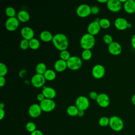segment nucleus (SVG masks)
<instances>
[{
    "label": "nucleus",
    "mask_w": 135,
    "mask_h": 135,
    "mask_svg": "<svg viewBox=\"0 0 135 135\" xmlns=\"http://www.w3.org/2000/svg\"><path fill=\"white\" fill-rule=\"evenodd\" d=\"M42 93L45 99H53L56 95V92L55 89L49 86H43Z\"/></svg>",
    "instance_id": "a211bd4d"
},
{
    "label": "nucleus",
    "mask_w": 135,
    "mask_h": 135,
    "mask_svg": "<svg viewBox=\"0 0 135 135\" xmlns=\"http://www.w3.org/2000/svg\"><path fill=\"white\" fill-rule=\"evenodd\" d=\"M91 14L93 15H97L100 12V9L97 6H93L91 7Z\"/></svg>",
    "instance_id": "c9c22d12"
},
{
    "label": "nucleus",
    "mask_w": 135,
    "mask_h": 135,
    "mask_svg": "<svg viewBox=\"0 0 135 135\" xmlns=\"http://www.w3.org/2000/svg\"><path fill=\"white\" fill-rule=\"evenodd\" d=\"M75 105L79 110L85 111L89 108L90 102L86 97L83 95L79 96L76 99Z\"/></svg>",
    "instance_id": "0eeeda50"
},
{
    "label": "nucleus",
    "mask_w": 135,
    "mask_h": 135,
    "mask_svg": "<svg viewBox=\"0 0 135 135\" xmlns=\"http://www.w3.org/2000/svg\"><path fill=\"white\" fill-rule=\"evenodd\" d=\"M6 83V79L4 76H0V86L3 87L5 85Z\"/></svg>",
    "instance_id": "4c0bfd02"
},
{
    "label": "nucleus",
    "mask_w": 135,
    "mask_h": 135,
    "mask_svg": "<svg viewBox=\"0 0 135 135\" xmlns=\"http://www.w3.org/2000/svg\"><path fill=\"white\" fill-rule=\"evenodd\" d=\"M21 35L23 39L28 41H30L34 38V32L33 30L28 26H25L21 29Z\"/></svg>",
    "instance_id": "f3484780"
},
{
    "label": "nucleus",
    "mask_w": 135,
    "mask_h": 135,
    "mask_svg": "<svg viewBox=\"0 0 135 135\" xmlns=\"http://www.w3.org/2000/svg\"><path fill=\"white\" fill-rule=\"evenodd\" d=\"M95 40L94 36L88 33L84 34L81 38L80 44L83 50H91L94 46Z\"/></svg>",
    "instance_id": "f03ea898"
},
{
    "label": "nucleus",
    "mask_w": 135,
    "mask_h": 135,
    "mask_svg": "<svg viewBox=\"0 0 135 135\" xmlns=\"http://www.w3.org/2000/svg\"><path fill=\"white\" fill-rule=\"evenodd\" d=\"M111 129L116 132L121 131L124 127V122L118 116L113 115L110 118L109 125Z\"/></svg>",
    "instance_id": "7ed1b4c3"
},
{
    "label": "nucleus",
    "mask_w": 135,
    "mask_h": 135,
    "mask_svg": "<svg viewBox=\"0 0 135 135\" xmlns=\"http://www.w3.org/2000/svg\"><path fill=\"white\" fill-rule=\"evenodd\" d=\"M78 108L76 107V105H70L66 109V112L71 117H75L78 115V113L79 112Z\"/></svg>",
    "instance_id": "393cba45"
},
{
    "label": "nucleus",
    "mask_w": 135,
    "mask_h": 135,
    "mask_svg": "<svg viewBox=\"0 0 135 135\" xmlns=\"http://www.w3.org/2000/svg\"><path fill=\"white\" fill-rule=\"evenodd\" d=\"M68 68L71 70H77L81 68L82 65V60L78 56H72L66 61Z\"/></svg>",
    "instance_id": "20e7f679"
},
{
    "label": "nucleus",
    "mask_w": 135,
    "mask_h": 135,
    "mask_svg": "<svg viewBox=\"0 0 135 135\" xmlns=\"http://www.w3.org/2000/svg\"><path fill=\"white\" fill-rule=\"evenodd\" d=\"M131 44L132 47L135 49V34H134L131 38Z\"/></svg>",
    "instance_id": "a19ab883"
},
{
    "label": "nucleus",
    "mask_w": 135,
    "mask_h": 135,
    "mask_svg": "<svg viewBox=\"0 0 135 135\" xmlns=\"http://www.w3.org/2000/svg\"><path fill=\"white\" fill-rule=\"evenodd\" d=\"M99 24L100 25L101 28L106 29V28H108L110 26L111 23L110 21L108 19L105 18H103L100 19L99 21Z\"/></svg>",
    "instance_id": "cd10ccee"
},
{
    "label": "nucleus",
    "mask_w": 135,
    "mask_h": 135,
    "mask_svg": "<svg viewBox=\"0 0 135 135\" xmlns=\"http://www.w3.org/2000/svg\"><path fill=\"white\" fill-rule=\"evenodd\" d=\"M123 9L128 14H133L135 13V1L127 0L123 4Z\"/></svg>",
    "instance_id": "6ab92c4d"
},
{
    "label": "nucleus",
    "mask_w": 135,
    "mask_h": 135,
    "mask_svg": "<svg viewBox=\"0 0 135 135\" xmlns=\"http://www.w3.org/2000/svg\"><path fill=\"white\" fill-rule=\"evenodd\" d=\"M68 68L66 61L59 59L55 62L54 64V68L55 70L59 72H62Z\"/></svg>",
    "instance_id": "aec40b11"
},
{
    "label": "nucleus",
    "mask_w": 135,
    "mask_h": 135,
    "mask_svg": "<svg viewBox=\"0 0 135 135\" xmlns=\"http://www.w3.org/2000/svg\"><path fill=\"white\" fill-rule=\"evenodd\" d=\"M42 111V110L40 104L37 103L31 104L28 110L29 115L33 118H36L38 117L41 115Z\"/></svg>",
    "instance_id": "ddd939ff"
},
{
    "label": "nucleus",
    "mask_w": 135,
    "mask_h": 135,
    "mask_svg": "<svg viewBox=\"0 0 135 135\" xmlns=\"http://www.w3.org/2000/svg\"><path fill=\"white\" fill-rule=\"evenodd\" d=\"M105 68L101 64L95 65L92 70V74L97 79H100L103 78L105 74Z\"/></svg>",
    "instance_id": "9b49d317"
},
{
    "label": "nucleus",
    "mask_w": 135,
    "mask_h": 135,
    "mask_svg": "<svg viewBox=\"0 0 135 135\" xmlns=\"http://www.w3.org/2000/svg\"><path fill=\"white\" fill-rule=\"evenodd\" d=\"M20 47L22 50H25L27 49L28 47H30L29 46V41L23 39L20 43Z\"/></svg>",
    "instance_id": "72a5a7b5"
},
{
    "label": "nucleus",
    "mask_w": 135,
    "mask_h": 135,
    "mask_svg": "<svg viewBox=\"0 0 135 135\" xmlns=\"http://www.w3.org/2000/svg\"><path fill=\"white\" fill-rule=\"evenodd\" d=\"M36 98H37V100L38 101H39L40 102H41L42 101H43L44 99H45V97H44V96L43 95V94L42 93L38 94L37 95Z\"/></svg>",
    "instance_id": "58836bf2"
},
{
    "label": "nucleus",
    "mask_w": 135,
    "mask_h": 135,
    "mask_svg": "<svg viewBox=\"0 0 135 135\" xmlns=\"http://www.w3.org/2000/svg\"><path fill=\"white\" fill-rule=\"evenodd\" d=\"M47 67L45 63L40 62L38 63L35 67V71L36 73L43 75L45 71L47 70Z\"/></svg>",
    "instance_id": "b1692460"
},
{
    "label": "nucleus",
    "mask_w": 135,
    "mask_h": 135,
    "mask_svg": "<svg viewBox=\"0 0 135 135\" xmlns=\"http://www.w3.org/2000/svg\"><path fill=\"white\" fill-rule=\"evenodd\" d=\"M109 52L113 55H118L122 52V46L117 42L113 41L108 46Z\"/></svg>",
    "instance_id": "2eb2a0df"
},
{
    "label": "nucleus",
    "mask_w": 135,
    "mask_h": 135,
    "mask_svg": "<svg viewBox=\"0 0 135 135\" xmlns=\"http://www.w3.org/2000/svg\"><path fill=\"white\" fill-rule=\"evenodd\" d=\"M92 53L91 50H83L81 54V57L84 61H88L92 57Z\"/></svg>",
    "instance_id": "bb28decb"
},
{
    "label": "nucleus",
    "mask_w": 135,
    "mask_h": 135,
    "mask_svg": "<svg viewBox=\"0 0 135 135\" xmlns=\"http://www.w3.org/2000/svg\"><path fill=\"white\" fill-rule=\"evenodd\" d=\"M25 128L28 132L32 133L36 130V126L34 122L30 121L26 124Z\"/></svg>",
    "instance_id": "7c9ffc66"
},
{
    "label": "nucleus",
    "mask_w": 135,
    "mask_h": 135,
    "mask_svg": "<svg viewBox=\"0 0 135 135\" xmlns=\"http://www.w3.org/2000/svg\"><path fill=\"white\" fill-rule=\"evenodd\" d=\"M53 36L52 33L48 31H43L40 34V38L41 41L44 42H49L52 41Z\"/></svg>",
    "instance_id": "4be33fe9"
},
{
    "label": "nucleus",
    "mask_w": 135,
    "mask_h": 135,
    "mask_svg": "<svg viewBox=\"0 0 135 135\" xmlns=\"http://www.w3.org/2000/svg\"><path fill=\"white\" fill-rule=\"evenodd\" d=\"M40 105L42 111L45 112H50L52 111L56 107L55 101L53 99H45L40 102Z\"/></svg>",
    "instance_id": "39448f33"
},
{
    "label": "nucleus",
    "mask_w": 135,
    "mask_h": 135,
    "mask_svg": "<svg viewBox=\"0 0 135 135\" xmlns=\"http://www.w3.org/2000/svg\"><path fill=\"white\" fill-rule=\"evenodd\" d=\"M5 112L4 109H0V120H2L5 117Z\"/></svg>",
    "instance_id": "79ce46f5"
},
{
    "label": "nucleus",
    "mask_w": 135,
    "mask_h": 135,
    "mask_svg": "<svg viewBox=\"0 0 135 135\" xmlns=\"http://www.w3.org/2000/svg\"><path fill=\"white\" fill-rule=\"evenodd\" d=\"M19 21L17 17L8 18L5 22V27L6 30L10 32L15 31L19 26Z\"/></svg>",
    "instance_id": "1a4fd4ad"
},
{
    "label": "nucleus",
    "mask_w": 135,
    "mask_h": 135,
    "mask_svg": "<svg viewBox=\"0 0 135 135\" xmlns=\"http://www.w3.org/2000/svg\"><path fill=\"white\" fill-rule=\"evenodd\" d=\"M96 102L100 107L107 108L109 105L110 100L109 96L107 94L101 93L99 94L96 99Z\"/></svg>",
    "instance_id": "f8f14e48"
},
{
    "label": "nucleus",
    "mask_w": 135,
    "mask_h": 135,
    "mask_svg": "<svg viewBox=\"0 0 135 135\" xmlns=\"http://www.w3.org/2000/svg\"><path fill=\"white\" fill-rule=\"evenodd\" d=\"M5 14L8 17V18L14 17H15L16 11L13 7L8 6L5 9Z\"/></svg>",
    "instance_id": "c756f323"
},
{
    "label": "nucleus",
    "mask_w": 135,
    "mask_h": 135,
    "mask_svg": "<svg viewBox=\"0 0 135 135\" xmlns=\"http://www.w3.org/2000/svg\"><path fill=\"white\" fill-rule=\"evenodd\" d=\"M84 111H83V110H79V112H78V115L79 117H82L84 115Z\"/></svg>",
    "instance_id": "37998d69"
},
{
    "label": "nucleus",
    "mask_w": 135,
    "mask_h": 135,
    "mask_svg": "<svg viewBox=\"0 0 135 135\" xmlns=\"http://www.w3.org/2000/svg\"><path fill=\"white\" fill-rule=\"evenodd\" d=\"M4 107H5V104H4V103H3V102L1 103V104H0V109H4Z\"/></svg>",
    "instance_id": "49530a36"
},
{
    "label": "nucleus",
    "mask_w": 135,
    "mask_h": 135,
    "mask_svg": "<svg viewBox=\"0 0 135 135\" xmlns=\"http://www.w3.org/2000/svg\"><path fill=\"white\" fill-rule=\"evenodd\" d=\"M103 42L105 44H108V45L113 42V38H112V36L110 34H106L103 36Z\"/></svg>",
    "instance_id": "f704fd0d"
},
{
    "label": "nucleus",
    "mask_w": 135,
    "mask_h": 135,
    "mask_svg": "<svg viewBox=\"0 0 135 135\" xmlns=\"http://www.w3.org/2000/svg\"><path fill=\"white\" fill-rule=\"evenodd\" d=\"M129 23L124 18L118 17L115 20L114 25L115 27L118 30L123 31L129 28Z\"/></svg>",
    "instance_id": "4468645a"
},
{
    "label": "nucleus",
    "mask_w": 135,
    "mask_h": 135,
    "mask_svg": "<svg viewBox=\"0 0 135 135\" xmlns=\"http://www.w3.org/2000/svg\"><path fill=\"white\" fill-rule=\"evenodd\" d=\"M131 101L132 103L135 106V93L134 94H133L132 96L131 97Z\"/></svg>",
    "instance_id": "c03bdc74"
},
{
    "label": "nucleus",
    "mask_w": 135,
    "mask_h": 135,
    "mask_svg": "<svg viewBox=\"0 0 135 135\" xmlns=\"http://www.w3.org/2000/svg\"><path fill=\"white\" fill-rule=\"evenodd\" d=\"M17 16L18 21L23 23L28 22L30 18V15L29 13L25 10H21L19 11L17 13Z\"/></svg>",
    "instance_id": "412c9836"
},
{
    "label": "nucleus",
    "mask_w": 135,
    "mask_h": 135,
    "mask_svg": "<svg viewBox=\"0 0 135 135\" xmlns=\"http://www.w3.org/2000/svg\"><path fill=\"white\" fill-rule=\"evenodd\" d=\"M30 135H44V134H43V132L41 131L36 129V130H35L33 132L31 133Z\"/></svg>",
    "instance_id": "ea45409f"
},
{
    "label": "nucleus",
    "mask_w": 135,
    "mask_h": 135,
    "mask_svg": "<svg viewBox=\"0 0 135 135\" xmlns=\"http://www.w3.org/2000/svg\"><path fill=\"white\" fill-rule=\"evenodd\" d=\"M100 29L101 27L99 24V22L94 20L88 25L87 31L89 34L93 36H95L99 33Z\"/></svg>",
    "instance_id": "dca6fc26"
},
{
    "label": "nucleus",
    "mask_w": 135,
    "mask_h": 135,
    "mask_svg": "<svg viewBox=\"0 0 135 135\" xmlns=\"http://www.w3.org/2000/svg\"><path fill=\"white\" fill-rule=\"evenodd\" d=\"M7 73V68L6 65L3 63H0V76H4Z\"/></svg>",
    "instance_id": "473e14b6"
},
{
    "label": "nucleus",
    "mask_w": 135,
    "mask_h": 135,
    "mask_svg": "<svg viewBox=\"0 0 135 135\" xmlns=\"http://www.w3.org/2000/svg\"><path fill=\"white\" fill-rule=\"evenodd\" d=\"M106 4L108 9L112 12H118L122 7V4L119 0H108Z\"/></svg>",
    "instance_id": "9d476101"
},
{
    "label": "nucleus",
    "mask_w": 135,
    "mask_h": 135,
    "mask_svg": "<svg viewBox=\"0 0 135 135\" xmlns=\"http://www.w3.org/2000/svg\"><path fill=\"white\" fill-rule=\"evenodd\" d=\"M45 79L47 81H53L56 78L55 72L51 69H47L43 74Z\"/></svg>",
    "instance_id": "5701e85b"
},
{
    "label": "nucleus",
    "mask_w": 135,
    "mask_h": 135,
    "mask_svg": "<svg viewBox=\"0 0 135 135\" xmlns=\"http://www.w3.org/2000/svg\"><path fill=\"white\" fill-rule=\"evenodd\" d=\"M109 121H110V118L104 116L101 117L99 120V124L101 127H107L109 125Z\"/></svg>",
    "instance_id": "c85d7f7f"
},
{
    "label": "nucleus",
    "mask_w": 135,
    "mask_h": 135,
    "mask_svg": "<svg viewBox=\"0 0 135 135\" xmlns=\"http://www.w3.org/2000/svg\"><path fill=\"white\" fill-rule=\"evenodd\" d=\"M59 55H60V59L64 60L65 61H67L71 57L69 52L66 50L60 51Z\"/></svg>",
    "instance_id": "2f4dec72"
},
{
    "label": "nucleus",
    "mask_w": 135,
    "mask_h": 135,
    "mask_svg": "<svg viewBox=\"0 0 135 135\" xmlns=\"http://www.w3.org/2000/svg\"><path fill=\"white\" fill-rule=\"evenodd\" d=\"M45 81L46 80L43 75L36 73L32 77L31 82L33 86L36 88H39L44 86Z\"/></svg>",
    "instance_id": "423d86ee"
},
{
    "label": "nucleus",
    "mask_w": 135,
    "mask_h": 135,
    "mask_svg": "<svg viewBox=\"0 0 135 135\" xmlns=\"http://www.w3.org/2000/svg\"><path fill=\"white\" fill-rule=\"evenodd\" d=\"M29 46L30 48L32 50H37L40 46V43L38 39L36 38H33L30 41H29Z\"/></svg>",
    "instance_id": "a878e982"
},
{
    "label": "nucleus",
    "mask_w": 135,
    "mask_h": 135,
    "mask_svg": "<svg viewBox=\"0 0 135 135\" xmlns=\"http://www.w3.org/2000/svg\"><path fill=\"white\" fill-rule=\"evenodd\" d=\"M108 0H97V2L100 3H107Z\"/></svg>",
    "instance_id": "a18cd8bd"
},
{
    "label": "nucleus",
    "mask_w": 135,
    "mask_h": 135,
    "mask_svg": "<svg viewBox=\"0 0 135 135\" xmlns=\"http://www.w3.org/2000/svg\"><path fill=\"white\" fill-rule=\"evenodd\" d=\"M76 12L78 16L81 18L86 17L91 14V7L86 4H82L78 7Z\"/></svg>",
    "instance_id": "6e6552de"
},
{
    "label": "nucleus",
    "mask_w": 135,
    "mask_h": 135,
    "mask_svg": "<svg viewBox=\"0 0 135 135\" xmlns=\"http://www.w3.org/2000/svg\"><path fill=\"white\" fill-rule=\"evenodd\" d=\"M98 95L99 94L95 91H91L89 93V97L92 100H96Z\"/></svg>",
    "instance_id": "e433bc0d"
},
{
    "label": "nucleus",
    "mask_w": 135,
    "mask_h": 135,
    "mask_svg": "<svg viewBox=\"0 0 135 135\" xmlns=\"http://www.w3.org/2000/svg\"><path fill=\"white\" fill-rule=\"evenodd\" d=\"M52 42L54 46L60 51L66 50L69 46L68 37L63 33H57L54 35Z\"/></svg>",
    "instance_id": "f257e3e1"
}]
</instances>
